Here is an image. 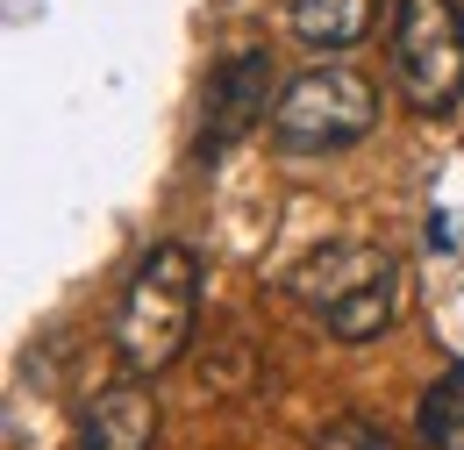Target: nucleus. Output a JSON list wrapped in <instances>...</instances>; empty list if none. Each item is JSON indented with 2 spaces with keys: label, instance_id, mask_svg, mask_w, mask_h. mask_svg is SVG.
<instances>
[{
  "label": "nucleus",
  "instance_id": "1",
  "mask_svg": "<svg viewBox=\"0 0 464 450\" xmlns=\"http://www.w3.org/2000/svg\"><path fill=\"white\" fill-rule=\"evenodd\" d=\"M193 315H200V258L186 243H158L129 286L115 300V357L121 372L136 379H158L165 365H179V350L193 337Z\"/></svg>",
  "mask_w": 464,
  "mask_h": 450
},
{
  "label": "nucleus",
  "instance_id": "2",
  "mask_svg": "<svg viewBox=\"0 0 464 450\" xmlns=\"http://www.w3.org/2000/svg\"><path fill=\"white\" fill-rule=\"evenodd\" d=\"M293 293L322 315V329L343 343H372L393 322V300H401V265L379 250V243H322L293 265Z\"/></svg>",
  "mask_w": 464,
  "mask_h": 450
},
{
  "label": "nucleus",
  "instance_id": "3",
  "mask_svg": "<svg viewBox=\"0 0 464 450\" xmlns=\"http://www.w3.org/2000/svg\"><path fill=\"white\" fill-rule=\"evenodd\" d=\"M372 129H379V86L364 72H350V64L300 72L286 93H279V108H272V136H279V151H293V158L350 151Z\"/></svg>",
  "mask_w": 464,
  "mask_h": 450
},
{
  "label": "nucleus",
  "instance_id": "4",
  "mask_svg": "<svg viewBox=\"0 0 464 450\" xmlns=\"http://www.w3.org/2000/svg\"><path fill=\"white\" fill-rule=\"evenodd\" d=\"M393 79L414 114H450L464 93V7L401 0L393 7Z\"/></svg>",
  "mask_w": 464,
  "mask_h": 450
},
{
  "label": "nucleus",
  "instance_id": "5",
  "mask_svg": "<svg viewBox=\"0 0 464 450\" xmlns=\"http://www.w3.org/2000/svg\"><path fill=\"white\" fill-rule=\"evenodd\" d=\"M265 101H272V51H236L229 64H215L208 79V108H200V158H222L236 136H250L265 122Z\"/></svg>",
  "mask_w": 464,
  "mask_h": 450
},
{
  "label": "nucleus",
  "instance_id": "6",
  "mask_svg": "<svg viewBox=\"0 0 464 450\" xmlns=\"http://www.w3.org/2000/svg\"><path fill=\"white\" fill-rule=\"evenodd\" d=\"M158 444V400L150 386L129 372L115 386H101V394H86L79 407V450H150Z\"/></svg>",
  "mask_w": 464,
  "mask_h": 450
},
{
  "label": "nucleus",
  "instance_id": "7",
  "mask_svg": "<svg viewBox=\"0 0 464 450\" xmlns=\"http://www.w3.org/2000/svg\"><path fill=\"white\" fill-rule=\"evenodd\" d=\"M379 7L386 0H293V36L314 51H350L379 29Z\"/></svg>",
  "mask_w": 464,
  "mask_h": 450
},
{
  "label": "nucleus",
  "instance_id": "8",
  "mask_svg": "<svg viewBox=\"0 0 464 450\" xmlns=\"http://www.w3.org/2000/svg\"><path fill=\"white\" fill-rule=\"evenodd\" d=\"M421 444L429 450H464V365H450L429 394H421Z\"/></svg>",
  "mask_w": 464,
  "mask_h": 450
},
{
  "label": "nucleus",
  "instance_id": "9",
  "mask_svg": "<svg viewBox=\"0 0 464 450\" xmlns=\"http://www.w3.org/2000/svg\"><path fill=\"white\" fill-rule=\"evenodd\" d=\"M314 450H393V436H386V429H372V422H357V415H350V422H329V429H322V436H314Z\"/></svg>",
  "mask_w": 464,
  "mask_h": 450
}]
</instances>
